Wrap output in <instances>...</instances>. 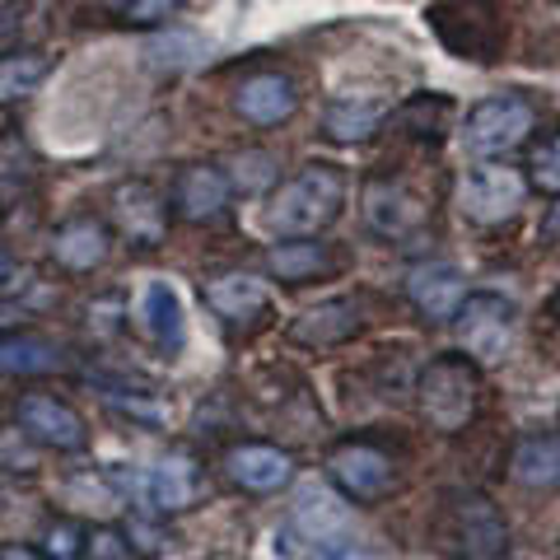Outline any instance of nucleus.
<instances>
[{"label": "nucleus", "mask_w": 560, "mask_h": 560, "mask_svg": "<svg viewBox=\"0 0 560 560\" xmlns=\"http://www.w3.org/2000/svg\"><path fill=\"white\" fill-rule=\"evenodd\" d=\"M197 490H201V481H197V467H191L187 458H168V463H160L145 477V495H150V504L160 514H183V510H191L197 504Z\"/></svg>", "instance_id": "23"}, {"label": "nucleus", "mask_w": 560, "mask_h": 560, "mask_svg": "<svg viewBox=\"0 0 560 560\" xmlns=\"http://www.w3.org/2000/svg\"><path fill=\"white\" fill-rule=\"evenodd\" d=\"M220 467L248 495H276V490H285L294 481V458L276 444H234Z\"/></svg>", "instance_id": "14"}, {"label": "nucleus", "mask_w": 560, "mask_h": 560, "mask_svg": "<svg viewBox=\"0 0 560 560\" xmlns=\"http://www.w3.org/2000/svg\"><path fill=\"white\" fill-rule=\"evenodd\" d=\"M84 541H90L84 551H94V560H127L131 556V537H121L113 528H94Z\"/></svg>", "instance_id": "33"}, {"label": "nucleus", "mask_w": 560, "mask_h": 560, "mask_svg": "<svg viewBox=\"0 0 560 560\" xmlns=\"http://www.w3.org/2000/svg\"><path fill=\"white\" fill-rule=\"evenodd\" d=\"M523 201H528V178L495 160H481L458 187V210L471 224H481V230H495V224L514 220Z\"/></svg>", "instance_id": "6"}, {"label": "nucleus", "mask_w": 560, "mask_h": 560, "mask_svg": "<svg viewBox=\"0 0 560 560\" xmlns=\"http://www.w3.org/2000/svg\"><path fill=\"white\" fill-rule=\"evenodd\" d=\"M0 560H51V556L28 551V547H5V551H0Z\"/></svg>", "instance_id": "37"}, {"label": "nucleus", "mask_w": 560, "mask_h": 560, "mask_svg": "<svg viewBox=\"0 0 560 560\" xmlns=\"http://www.w3.org/2000/svg\"><path fill=\"white\" fill-rule=\"evenodd\" d=\"M467 294V280L458 267H448V261H416L407 271V300L416 304L420 318L430 323H448L453 313H458Z\"/></svg>", "instance_id": "15"}, {"label": "nucleus", "mask_w": 560, "mask_h": 560, "mask_svg": "<svg viewBox=\"0 0 560 560\" xmlns=\"http://www.w3.org/2000/svg\"><path fill=\"white\" fill-rule=\"evenodd\" d=\"M448 117H453V103L444 94H411L393 113V127H401L416 140H440L448 131Z\"/></svg>", "instance_id": "26"}, {"label": "nucleus", "mask_w": 560, "mask_h": 560, "mask_svg": "<svg viewBox=\"0 0 560 560\" xmlns=\"http://www.w3.org/2000/svg\"><path fill=\"white\" fill-rule=\"evenodd\" d=\"M267 271L285 285H308V280H337L346 271V257L337 243H323L318 234L308 238H285L267 253Z\"/></svg>", "instance_id": "13"}, {"label": "nucleus", "mask_w": 560, "mask_h": 560, "mask_svg": "<svg viewBox=\"0 0 560 560\" xmlns=\"http://www.w3.org/2000/svg\"><path fill=\"white\" fill-rule=\"evenodd\" d=\"M364 224L378 238L407 243L430 224V210L401 178H370L364 183Z\"/></svg>", "instance_id": "10"}, {"label": "nucleus", "mask_w": 560, "mask_h": 560, "mask_svg": "<svg viewBox=\"0 0 560 560\" xmlns=\"http://www.w3.org/2000/svg\"><path fill=\"white\" fill-rule=\"evenodd\" d=\"M541 238H547V243H560V197H556V206L547 210V220H541Z\"/></svg>", "instance_id": "36"}, {"label": "nucleus", "mask_w": 560, "mask_h": 560, "mask_svg": "<svg viewBox=\"0 0 560 560\" xmlns=\"http://www.w3.org/2000/svg\"><path fill=\"white\" fill-rule=\"evenodd\" d=\"M10 276H14V261H10V253H5V248H0V285H5Z\"/></svg>", "instance_id": "38"}, {"label": "nucleus", "mask_w": 560, "mask_h": 560, "mask_svg": "<svg viewBox=\"0 0 560 560\" xmlns=\"http://www.w3.org/2000/svg\"><path fill=\"white\" fill-rule=\"evenodd\" d=\"M346 206V173L337 164H304L294 178L276 187L267 206V230L280 238H308L341 220Z\"/></svg>", "instance_id": "1"}, {"label": "nucleus", "mask_w": 560, "mask_h": 560, "mask_svg": "<svg viewBox=\"0 0 560 560\" xmlns=\"http://www.w3.org/2000/svg\"><path fill=\"white\" fill-rule=\"evenodd\" d=\"M425 20L453 57H467V61H495V51L504 43L500 10L490 0H444V5H430Z\"/></svg>", "instance_id": "5"}, {"label": "nucleus", "mask_w": 560, "mask_h": 560, "mask_svg": "<svg viewBox=\"0 0 560 560\" xmlns=\"http://www.w3.org/2000/svg\"><path fill=\"white\" fill-rule=\"evenodd\" d=\"M383 113L374 98H331L323 113V136L337 140V145H360L383 127Z\"/></svg>", "instance_id": "24"}, {"label": "nucleus", "mask_w": 560, "mask_h": 560, "mask_svg": "<svg viewBox=\"0 0 560 560\" xmlns=\"http://www.w3.org/2000/svg\"><path fill=\"white\" fill-rule=\"evenodd\" d=\"M113 215H117V230L127 234L131 243H140V248L164 243L168 206H164V197L150 183H121L113 191Z\"/></svg>", "instance_id": "16"}, {"label": "nucleus", "mask_w": 560, "mask_h": 560, "mask_svg": "<svg viewBox=\"0 0 560 560\" xmlns=\"http://www.w3.org/2000/svg\"><path fill=\"white\" fill-rule=\"evenodd\" d=\"M327 477L337 481V490L355 504H378L383 495H393L397 486V467L383 448L364 444V440H346L327 453Z\"/></svg>", "instance_id": "9"}, {"label": "nucleus", "mask_w": 560, "mask_h": 560, "mask_svg": "<svg viewBox=\"0 0 560 560\" xmlns=\"http://www.w3.org/2000/svg\"><path fill=\"white\" fill-rule=\"evenodd\" d=\"M416 401L440 434H463L481 407V364L471 355H434L416 378Z\"/></svg>", "instance_id": "2"}, {"label": "nucleus", "mask_w": 560, "mask_h": 560, "mask_svg": "<svg viewBox=\"0 0 560 560\" xmlns=\"http://www.w3.org/2000/svg\"><path fill=\"white\" fill-rule=\"evenodd\" d=\"M313 560H374V556L360 551V547H337V541H327V547L313 556Z\"/></svg>", "instance_id": "35"}, {"label": "nucleus", "mask_w": 560, "mask_h": 560, "mask_svg": "<svg viewBox=\"0 0 560 560\" xmlns=\"http://www.w3.org/2000/svg\"><path fill=\"white\" fill-rule=\"evenodd\" d=\"M38 178V160L33 150L24 145L20 131H5L0 136V206H14Z\"/></svg>", "instance_id": "25"}, {"label": "nucleus", "mask_w": 560, "mask_h": 560, "mask_svg": "<svg viewBox=\"0 0 560 560\" xmlns=\"http://www.w3.org/2000/svg\"><path fill=\"white\" fill-rule=\"evenodd\" d=\"M510 477L523 490H551L560 486V440L547 430H528L510 453Z\"/></svg>", "instance_id": "20"}, {"label": "nucleus", "mask_w": 560, "mask_h": 560, "mask_svg": "<svg viewBox=\"0 0 560 560\" xmlns=\"http://www.w3.org/2000/svg\"><path fill=\"white\" fill-rule=\"evenodd\" d=\"M206 304L230 327H243L271 313V290H267V280H257L248 271H224L206 280Z\"/></svg>", "instance_id": "17"}, {"label": "nucleus", "mask_w": 560, "mask_h": 560, "mask_svg": "<svg viewBox=\"0 0 560 560\" xmlns=\"http://www.w3.org/2000/svg\"><path fill=\"white\" fill-rule=\"evenodd\" d=\"M168 201H173V215L187 224H215L230 215L234 187L224 178V168H215V164H187V168H178V178H173Z\"/></svg>", "instance_id": "11"}, {"label": "nucleus", "mask_w": 560, "mask_h": 560, "mask_svg": "<svg viewBox=\"0 0 560 560\" xmlns=\"http://www.w3.org/2000/svg\"><path fill=\"white\" fill-rule=\"evenodd\" d=\"M551 318H560V290L551 294Z\"/></svg>", "instance_id": "39"}, {"label": "nucleus", "mask_w": 560, "mask_h": 560, "mask_svg": "<svg viewBox=\"0 0 560 560\" xmlns=\"http://www.w3.org/2000/svg\"><path fill=\"white\" fill-rule=\"evenodd\" d=\"M346 504H337V495L331 490H323V486H308L304 495H300V504H294V523L313 537V541H327L331 533H341L346 528Z\"/></svg>", "instance_id": "27"}, {"label": "nucleus", "mask_w": 560, "mask_h": 560, "mask_svg": "<svg viewBox=\"0 0 560 560\" xmlns=\"http://www.w3.org/2000/svg\"><path fill=\"white\" fill-rule=\"evenodd\" d=\"M234 113L248 127H280L300 113V84L280 70H257L234 90Z\"/></svg>", "instance_id": "12"}, {"label": "nucleus", "mask_w": 560, "mask_h": 560, "mask_svg": "<svg viewBox=\"0 0 560 560\" xmlns=\"http://www.w3.org/2000/svg\"><path fill=\"white\" fill-rule=\"evenodd\" d=\"M183 0H108L113 20L127 24V28H160L178 14Z\"/></svg>", "instance_id": "30"}, {"label": "nucleus", "mask_w": 560, "mask_h": 560, "mask_svg": "<svg viewBox=\"0 0 560 560\" xmlns=\"http://www.w3.org/2000/svg\"><path fill=\"white\" fill-rule=\"evenodd\" d=\"M14 425L28 444L51 448V453H80L90 444V425L70 401L51 397V393H24L14 401Z\"/></svg>", "instance_id": "8"}, {"label": "nucleus", "mask_w": 560, "mask_h": 560, "mask_svg": "<svg viewBox=\"0 0 560 560\" xmlns=\"http://www.w3.org/2000/svg\"><path fill=\"white\" fill-rule=\"evenodd\" d=\"M230 187L234 191H243V197H257V191H267V187H276V178H280V160L271 150H243V154H234V164H230Z\"/></svg>", "instance_id": "29"}, {"label": "nucleus", "mask_w": 560, "mask_h": 560, "mask_svg": "<svg viewBox=\"0 0 560 560\" xmlns=\"http://www.w3.org/2000/svg\"><path fill=\"white\" fill-rule=\"evenodd\" d=\"M458 327V337L467 346V355L477 364H500L514 346V304L495 290H477V294H463L458 313L448 318Z\"/></svg>", "instance_id": "7"}, {"label": "nucleus", "mask_w": 560, "mask_h": 560, "mask_svg": "<svg viewBox=\"0 0 560 560\" xmlns=\"http://www.w3.org/2000/svg\"><path fill=\"white\" fill-rule=\"evenodd\" d=\"M0 510H5V495H0Z\"/></svg>", "instance_id": "40"}, {"label": "nucleus", "mask_w": 560, "mask_h": 560, "mask_svg": "<svg viewBox=\"0 0 560 560\" xmlns=\"http://www.w3.org/2000/svg\"><path fill=\"white\" fill-rule=\"evenodd\" d=\"M537 127V108L518 94H490L481 103H471V113L463 121V145L477 160H510L514 150L528 145V136Z\"/></svg>", "instance_id": "4"}, {"label": "nucleus", "mask_w": 560, "mask_h": 560, "mask_svg": "<svg viewBox=\"0 0 560 560\" xmlns=\"http://www.w3.org/2000/svg\"><path fill=\"white\" fill-rule=\"evenodd\" d=\"M360 327H364L360 300H327L290 323V341L308 350H331V346H346L350 337H360Z\"/></svg>", "instance_id": "18"}, {"label": "nucleus", "mask_w": 560, "mask_h": 560, "mask_svg": "<svg viewBox=\"0 0 560 560\" xmlns=\"http://www.w3.org/2000/svg\"><path fill=\"white\" fill-rule=\"evenodd\" d=\"M20 28H24V10H20V0H0V57L20 47Z\"/></svg>", "instance_id": "34"}, {"label": "nucleus", "mask_w": 560, "mask_h": 560, "mask_svg": "<svg viewBox=\"0 0 560 560\" xmlns=\"http://www.w3.org/2000/svg\"><path fill=\"white\" fill-rule=\"evenodd\" d=\"M61 364H66L61 346L38 337V331H10V337H0V374H5V378L57 374Z\"/></svg>", "instance_id": "21"}, {"label": "nucleus", "mask_w": 560, "mask_h": 560, "mask_svg": "<svg viewBox=\"0 0 560 560\" xmlns=\"http://www.w3.org/2000/svg\"><path fill=\"white\" fill-rule=\"evenodd\" d=\"M434 537L453 560H510V523L481 490H448Z\"/></svg>", "instance_id": "3"}, {"label": "nucleus", "mask_w": 560, "mask_h": 560, "mask_svg": "<svg viewBox=\"0 0 560 560\" xmlns=\"http://www.w3.org/2000/svg\"><path fill=\"white\" fill-rule=\"evenodd\" d=\"M140 323H145L150 341L160 350H178L183 337H187V318H183L178 290L164 285V280H150L145 294H140Z\"/></svg>", "instance_id": "22"}, {"label": "nucleus", "mask_w": 560, "mask_h": 560, "mask_svg": "<svg viewBox=\"0 0 560 560\" xmlns=\"http://www.w3.org/2000/svg\"><path fill=\"white\" fill-rule=\"evenodd\" d=\"M528 187L547 191V197H560V131L547 136L541 145H533V154H528Z\"/></svg>", "instance_id": "31"}, {"label": "nucleus", "mask_w": 560, "mask_h": 560, "mask_svg": "<svg viewBox=\"0 0 560 560\" xmlns=\"http://www.w3.org/2000/svg\"><path fill=\"white\" fill-rule=\"evenodd\" d=\"M47 80V57H38V51H5L0 57V103H20L28 98L38 84Z\"/></svg>", "instance_id": "28"}, {"label": "nucleus", "mask_w": 560, "mask_h": 560, "mask_svg": "<svg viewBox=\"0 0 560 560\" xmlns=\"http://www.w3.org/2000/svg\"><path fill=\"white\" fill-rule=\"evenodd\" d=\"M84 537H90V533H84L80 523L57 518V523L47 528V556H51V560H75V556H84Z\"/></svg>", "instance_id": "32"}, {"label": "nucleus", "mask_w": 560, "mask_h": 560, "mask_svg": "<svg viewBox=\"0 0 560 560\" xmlns=\"http://www.w3.org/2000/svg\"><path fill=\"white\" fill-rule=\"evenodd\" d=\"M108 253H113V230L94 215H75L51 234V257H57L66 271H94L108 261Z\"/></svg>", "instance_id": "19"}]
</instances>
